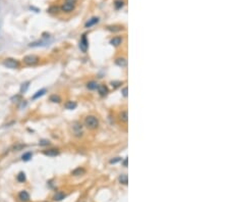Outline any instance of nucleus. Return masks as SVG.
Returning a JSON list of instances; mask_svg holds the SVG:
<instances>
[{
	"label": "nucleus",
	"instance_id": "nucleus-1",
	"mask_svg": "<svg viewBox=\"0 0 229 202\" xmlns=\"http://www.w3.org/2000/svg\"><path fill=\"white\" fill-rule=\"evenodd\" d=\"M2 64H3L5 68H10V70H15V68H19L21 63L17 59L12 58V57H7V58H4L3 61H2Z\"/></svg>",
	"mask_w": 229,
	"mask_h": 202
},
{
	"label": "nucleus",
	"instance_id": "nucleus-2",
	"mask_svg": "<svg viewBox=\"0 0 229 202\" xmlns=\"http://www.w3.org/2000/svg\"><path fill=\"white\" fill-rule=\"evenodd\" d=\"M84 125L87 126V128L94 130V129H97L98 126H99V121L95 115H88L84 119Z\"/></svg>",
	"mask_w": 229,
	"mask_h": 202
},
{
	"label": "nucleus",
	"instance_id": "nucleus-3",
	"mask_svg": "<svg viewBox=\"0 0 229 202\" xmlns=\"http://www.w3.org/2000/svg\"><path fill=\"white\" fill-rule=\"evenodd\" d=\"M40 58L39 56H37V55L35 54H29V55H26V56L23 58V61L24 63L26 64V65H35V64H37L38 63H39Z\"/></svg>",
	"mask_w": 229,
	"mask_h": 202
},
{
	"label": "nucleus",
	"instance_id": "nucleus-4",
	"mask_svg": "<svg viewBox=\"0 0 229 202\" xmlns=\"http://www.w3.org/2000/svg\"><path fill=\"white\" fill-rule=\"evenodd\" d=\"M75 8V3H72V2H65L61 5L60 9L63 12H72L74 10Z\"/></svg>",
	"mask_w": 229,
	"mask_h": 202
},
{
	"label": "nucleus",
	"instance_id": "nucleus-5",
	"mask_svg": "<svg viewBox=\"0 0 229 202\" xmlns=\"http://www.w3.org/2000/svg\"><path fill=\"white\" fill-rule=\"evenodd\" d=\"M88 47H89V42H88V40H87V36L86 35H83L81 41H79V48H81V50L83 51V52H87Z\"/></svg>",
	"mask_w": 229,
	"mask_h": 202
},
{
	"label": "nucleus",
	"instance_id": "nucleus-6",
	"mask_svg": "<svg viewBox=\"0 0 229 202\" xmlns=\"http://www.w3.org/2000/svg\"><path fill=\"white\" fill-rule=\"evenodd\" d=\"M59 150L56 149V148H49V149L43 150V154L46 155V156H50V157H54L57 156L59 154Z\"/></svg>",
	"mask_w": 229,
	"mask_h": 202
},
{
	"label": "nucleus",
	"instance_id": "nucleus-7",
	"mask_svg": "<svg viewBox=\"0 0 229 202\" xmlns=\"http://www.w3.org/2000/svg\"><path fill=\"white\" fill-rule=\"evenodd\" d=\"M19 199L21 202H28L30 201V194L26 190H23L19 193Z\"/></svg>",
	"mask_w": 229,
	"mask_h": 202
},
{
	"label": "nucleus",
	"instance_id": "nucleus-8",
	"mask_svg": "<svg viewBox=\"0 0 229 202\" xmlns=\"http://www.w3.org/2000/svg\"><path fill=\"white\" fill-rule=\"evenodd\" d=\"M122 41H123L122 37L116 36V37H113V38L110 40V44H111V45L114 46V47H118L119 45H121Z\"/></svg>",
	"mask_w": 229,
	"mask_h": 202
},
{
	"label": "nucleus",
	"instance_id": "nucleus-9",
	"mask_svg": "<svg viewBox=\"0 0 229 202\" xmlns=\"http://www.w3.org/2000/svg\"><path fill=\"white\" fill-rule=\"evenodd\" d=\"M47 93V90H46L45 88H43V89H40L39 91H37L36 93H35L34 95L32 96V100H37V99H39L40 97H42V96H44V95Z\"/></svg>",
	"mask_w": 229,
	"mask_h": 202
},
{
	"label": "nucleus",
	"instance_id": "nucleus-10",
	"mask_svg": "<svg viewBox=\"0 0 229 202\" xmlns=\"http://www.w3.org/2000/svg\"><path fill=\"white\" fill-rule=\"evenodd\" d=\"M47 44V41H44V40H41V41H35V42H32V43L29 44V47H43V46H46Z\"/></svg>",
	"mask_w": 229,
	"mask_h": 202
},
{
	"label": "nucleus",
	"instance_id": "nucleus-11",
	"mask_svg": "<svg viewBox=\"0 0 229 202\" xmlns=\"http://www.w3.org/2000/svg\"><path fill=\"white\" fill-rule=\"evenodd\" d=\"M98 23H99V17H92V19H90L86 24H84V28H91V27L95 26Z\"/></svg>",
	"mask_w": 229,
	"mask_h": 202
},
{
	"label": "nucleus",
	"instance_id": "nucleus-12",
	"mask_svg": "<svg viewBox=\"0 0 229 202\" xmlns=\"http://www.w3.org/2000/svg\"><path fill=\"white\" fill-rule=\"evenodd\" d=\"M66 197V195L64 194L63 192H61V191H58V192H56L54 194V196H53V200L54 201H61V200H63L64 198Z\"/></svg>",
	"mask_w": 229,
	"mask_h": 202
},
{
	"label": "nucleus",
	"instance_id": "nucleus-13",
	"mask_svg": "<svg viewBox=\"0 0 229 202\" xmlns=\"http://www.w3.org/2000/svg\"><path fill=\"white\" fill-rule=\"evenodd\" d=\"M98 92L101 96H106L108 94V88L105 85H98Z\"/></svg>",
	"mask_w": 229,
	"mask_h": 202
},
{
	"label": "nucleus",
	"instance_id": "nucleus-14",
	"mask_svg": "<svg viewBox=\"0 0 229 202\" xmlns=\"http://www.w3.org/2000/svg\"><path fill=\"white\" fill-rule=\"evenodd\" d=\"M115 63H116L118 66L124 68V66L127 65V60H126L124 57H118V58H116V60H115Z\"/></svg>",
	"mask_w": 229,
	"mask_h": 202
},
{
	"label": "nucleus",
	"instance_id": "nucleus-15",
	"mask_svg": "<svg viewBox=\"0 0 229 202\" xmlns=\"http://www.w3.org/2000/svg\"><path fill=\"white\" fill-rule=\"evenodd\" d=\"M30 84L31 82L30 81H26V82H24L23 84H21V90H19V92H21V94H24V93L28 91L29 87H30Z\"/></svg>",
	"mask_w": 229,
	"mask_h": 202
},
{
	"label": "nucleus",
	"instance_id": "nucleus-16",
	"mask_svg": "<svg viewBox=\"0 0 229 202\" xmlns=\"http://www.w3.org/2000/svg\"><path fill=\"white\" fill-rule=\"evenodd\" d=\"M77 103L75 101H67L65 103V108L66 109H69V110L77 108Z\"/></svg>",
	"mask_w": 229,
	"mask_h": 202
},
{
	"label": "nucleus",
	"instance_id": "nucleus-17",
	"mask_svg": "<svg viewBox=\"0 0 229 202\" xmlns=\"http://www.w3.org/2000/svg\"><path fill=\"white\" fill-rule=\"evenodd\" d=\"M16 180L19 183H24L26 180V174L24 172H19L16 176Z\"/></svg>",
	"mask_w": 229,
	"mask_h": 202
},
{
	"label": "nucleus",
	"instance_id": "nucleus-18",
	"mask_svg": "<svg viewBox=\"0 0 229 202\" xmlns=\"http://www.w3.org/2000/svg\"><path fill=\"white\" fill-rule=\"evenodd\" d=\"M33 157V153L31 151H28V152H24L23 155H21V160L23 161H29L31 160Z\"/></svg>",
	"mask_w": 229,
	"mask_h": 202
},
{
	"label": "nucleus",
	"instance_id": "nucleus-19",
	"mask_svg": "<svg viewBox=\"0 0 229 202\" xmlns=\"http://www.w3.org/2000/svg\"><path fill=\"white\" fill-rule=\"evenodd\" d=\"M49 100H50L51 102H53V103H60L61 98L58 96V95L53 94V95H51V96L49 97Z\"/></svg>",
	"mask_w": 229,
	"mask_h": 202
},
{
	"label": "nucleus",
	"instance_id": "nucleus-20",
	"mask_svg": "<svg viewBox=\"0 0 229 202\" xmlns=\"http://www.w3.org/2000/svg\"><path fill=\"white\" fill-rule=\"evenodd\" d=\"M107 30L111 31V32H120L123 30V28L121 26H109L107 27Z\"/></svg>",
	"mask_w": 229,
	"mask_h": 202
},
{
	"label": "nucleus",
	"instance_id": "nucleus-21",
	"mask_svg": "<svg viewBox=\"0 0 229 202\" xmlns=\"http://www.w3.org/2000/svg\"><path fill=\"white\" fill-rule=\"evenodd\" d=\"M97 87H98V84L95 81H91L87 84V88L89 90H95V89H97Z\"/></svg>",
	"mask_w": 229,
	"mask_h": 202
},
{
	"label": "nucleus",
	"instance_id": "nucleus-22",
	"mask_svg": "<svg viewBox=\"0 0 229 202\" xmlns=\"http://www.w3.org/2000/svg\"><path fill=\"white\" fill-rule=\"evenodd\" d=\"M119 119H120V121H122L123 123H127V121H128L127 111H122L120 115H119Z\"/></svg>",
	"mask_w": 229,
	"mask_h": 202
},
{
	"label": "nucleus",
	"instance_id": "nucleus-23",
	"mask_svg": "<svg viewBox=\"0 0 229 202\" xmlns=\"http://www.w3.org/2000/svg\"><path fill=\"white\" fill-rule=\"evenodd\" d=\"M119 182H120L121 184H123V185H127V183H128L127 175H121V176L119 177Z\"/></svg>",
	"mask_w": 229,
	"mask_h": 202
},
{
	"label": "nucleus",
	"instance_id": "nucleus-24",
	"mask_svg": "<svg viewBox=\"0 0 229 202\" xmlns=\"http://www.w3.org/2000/svg\"><path fill=\"white\" fill-rule=\"evenodd\" d=\"M84 168H81V167L77 168V170H74L72 172L73 176H81V175H84Z\"/></svg>",
	"mask_w": 229,
	"mask_h": 202
},
{
	"label": "nucleus",
	"instance_id": "nucleus-25",
	"mask_svg": "<svg viewBox=\"0 0 229 202\" xmlns=\"http://www.w3.org/2000/svg\"><path fill=\"white\" fill-rule=\"evenodd\" d=\"M114 5H115V7H116L117 9H119V8H121L122 6L124 5V2H123V0H117V1H115Z\"/></svg>",
	"mask_w": 229,
	"mask_h": 202
},
{
	"label": "nucleus",
	"instance_id": "nucleus-26",
	"mask_svg": "<svg viewBox=\"0 0 229 202\" xmlns=\"http://www.w3.org/2000/svg\"><path fill=\"white\" fill-rule=\"evenodd\" d=\"M58 10H59V8L57 7V6H51V7L48 8L47 12L49 13H57V12H58Z\"/></svg>",
	"mask_w": 229,
	"mask_h": 202
},
{
	"label": "nucleus",
	"instance_id": "nucleus-27",
	"mask_svg": "<svg viewBox=\"0 0 229 202\" xmlns=\"http://www.w3.org/2000/svg\"><path fill=\"white\" fill-rule=\"evenodd\" d=\"M39 145L40 146H49L50 145V141H49V140H46V139H43L39 142Z\"/></svg>",
	"mask_w": 229,
	"mask_h": 202
},
{
	"label": "nucleus",
	"instance_id": "nucleus-28",
	"mask_svg": "<svg viewBox=\"0 0 229 202\" xmlns=\"http://www.w3.org/2000/svg\"><path fill=\"white\" fill-rule=\"evenodd\" d=\"M122 95L124 97H127V87H124L122 89Z\"/></svg>",
	"mask_w": 229,
	"mask_h": 202
},
{
	"label": "nucleus",
	"instance_id": "nucleus-29",
	"mask_svg": "<svg viewBox=\"0 0 229 202\" xmlns=\"http://www.w3.org/2000/svg\"><path fill=\"white\" fill-rule=\"evenodd\" d=\"M120 160H121V158H119V157H116L115 159H111L110 163H116V162H118V161H120Z\"/></svg>",
	"mask_w": 229,
	"mask_h": 202
},
{
	"label": "nucleus",
	"instance_id": "nucleus-30",
	"mask_svg": "<svg viewBox=\"0 0 229 202\" xmlns=\"http://www.w3.org/2000/svg\"><path fill=\"white\" fill-rule=\"evenodd\" d=\"M123 165H124V166H127V158L124 159V161H123Z\"/></svg>",
	"mask_w": 229,
	"mask_h": 202
},
{
	"label": "nucleus",
	"instance_id": "nucleus-31",
	"mask_svg": "<svg viewBox=\"0 0 229 202\" xmlns=\"http://www.w3.org/2000/svg\"><path fill=\"white\" fill-rule=\"evenodd\" d=\"M77 0H66V2H72V3H75Z\"/></svg>",
	"mask_w": 229,
	"mask_h": 202
}]
</instances>
